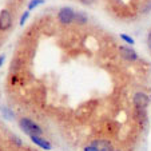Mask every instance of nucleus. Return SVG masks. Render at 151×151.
Listing matches in <instances>:
<instances>
[{"mask_svg": "<svg viewBox=\"0 0 151 151\" xmlns=\"http://www.w3.org/2000/svg\"><path fill=\"white\" fill-rule=\"evenodd\" d=\"M28 16H29V11H28V9H27V11L23 14V16L20 17V26H23V24L26 23V20L28 19Z\"/></svg>", "mask_w": 151, "mask_h": 151, "instance_id": "11", "label": "nucleus"}, {"mask_svg": "<svg viewBox=\"0 0 151 151\" xmlns=\"http://www.w3.org/2000/svg\"><path fill=\"white\" fill-rule=\"evenodd\" d=\"M87 20H88V17H87V15H86L84 12H82V11L75 12L74 22L76 24H86V23H87Z\"/></svg>", "mask_w": 151, "mask_h": 151, "instance_id": "8", "label": "nucleus"}, {"mask_svg": "<svg viewBox=\"0 0 151 151\" xmlns=\"http://www.w3.org/2000/svg\"><path fill=\"white\" fill-rule=\"evenodd\" d=\"M119 51H120V55H122V58H124L126 60H130V62H134V60L138 59V55L137 52L134 51L132 48H130V47H119Z\"/></svg>", "mask_w": 151, "mask_h": 151, "instance_id": "5", "label": "nucleus"}, {"mask_svg": "<svg viewBox=\"0 0 151 151\" xmlns=\"http://www.w3.org/2000/svg\"><path fill=\"white\" fill-rule=\"evenodd\" d=\"M150 48H151V43H150Z\"/></svg>", "mask_w": 151, "mask_h": 151, "instance_id": "16", "label": "nucleus"}, {"mask_svg": "<svg viewBox=\"0 0 151 151\" xmlns=\"http://www.w3.org/2000/svg\"><path fill=\"white\" fill-rule=\"evenodd\" d=\"M44 3V0H31L28 4V11H31V9H34L35 7H37L39 4H43Z\"/></svg>", "mask_w": 151, "mask_h": 151, "instance_id": "9", "label": "nucleus"}, {"mask_svg": "<svg viewBox=\"0 0 151 151\" xmlns=\"http://www.w3.org/2000/svg\"><path fill=\"white\" fill-rule=\"evenodd\" d=\"M120 37H122V39L124 40L127 44H134V43H135L134 39H132L131 36H128V35H126V34H122V35H120Z\"/></svg>", "mask_w": 151, "mask_h": 151, "instance_id": "10", "label": "nucleus"}, {"mask_svg": "<svg viewBox=\"0 0 151 151\" xmlns=\"http://www.w3.org/2000/svg\"><path fill=\"white\" fill-rule=\"evenodd\" d=\"M80 1H82L83 4H91L94 0H80Z\"/></svg>", "mask_w": 151, "mask_h": 151, "instance_id": "13", "label": "nucleus"}, {"mask_svg": "<svg viewBox=\"0 0 151 151\" xmlns=\"http://www.w3.org/2000/svg\"><path fill=\"white\" fill-rule=\"evenodd\" d=\"M4 59H6V56H4V55H1V56H0V66H1V64H3Z\"/></svg>", "mask_w": 151, "mask_h": 151, "instance_id": "14", "label": "nucleus"}, {"mask_svg": "<svg viewBox=\"0 0 151 151\" xmlns=\"http://www.w3.org/2000/svg\"><path fill=\"white\" fill-rule=\"evenodd\" d=\"M19 124H20V127L23 128V131L26 132V134H28L29 137H31V135H42V132H43L42 128H40L34 120L28 119V118H22V119L19 120Z\"/></svg>", "mask_w": 151, "mask_h": 151, "instance_id": "1", "label": "nucleus"}, {"mask_svg": "<svg viewBox=\"0 0 151 151\" xmlns=\"http://www.w3.org/2000/svg\"><path fill=\"white\" fill-rule=\"evenodd\" d=\"M31 139H32V142H34L35 145H37L39 147L44 148V150H51V147H52L51 143H50L48 140L40 138V135H31Z\"/></svg>", "mask_w": 151, "mask_h": 151, "instance_id": "7", "label": "nucleus"}, {"mask_svg": "<svg viewBox=\"0 0 151 151\" xmlns=\"http://www.w3.org/2000/svg\"><path fill=\"white\" fill-rule=\"evenodd\" d=\"M84 151H98V150H96V147H94L92 145H90V146H86Z\"/></svg>", "mask_w": 151, "mask_h": 151, "instance_id": "12", "label": "nucleus"}, {"mask_svg": "<svg viewBox=\"0 0 151 151\" xmlns=\"http://www.w3.org/2000/svg\"><path fill=\"white\" fill-rule=\"evenodd\" d=\"M74 15H75V11L72 8L63 7L58 12V20H59V23L63 24V26H68V24H71L74 22Z\"/></svg>", "mask_w": 151, "mask_h": 151, "instance_id": "2", "label": "nucleus"}, {"mask_svg": "<svg viewBox=\"0 0 151 151\" xmlns=\"http://www.w3.org/2000/svg\"><path fill=\"white\" fill-rule=\"evenodd\" d=\"M132 100H134L135 107L139 110H145L148 106V103H150V98L145 92H137L134 95V98H132Z\"/></svg>", "mask_w": 151, "mask_h": 151, "instance_id": "3", "label": "nucleus"}, {"mask_svg": "<svg viewBox=\"0 0 151 151\" xmlns=\"http://www.w3.org/2000/svg\"><path fill=\"white\" fill-rule=\"evenodd\" d=\"M12 26V16L8 9L0 12V31H7Z\"/></svg>", "mask_w": 151, "mask_h": 151, "instance_id": "4", "label": "nucleus"}, {"mask_svg": "<svg viewBox=\"0 0 151 151\" xmlns=\"http://www.w3.org/2000/svg\"><path fill=\"white\" fill-rule=\"evenodd\" d=\"M91 145L94 146V147H96L98 151H112V145L110 140L99 139V140H94Z\"/></svg>", "mask_w": 151, "mask_h": 151, "instance_id": "6", "label": "nucleus"}, {"mask_svg": "<svg viewBox=\"0 0 151 151\" xmlns=\"http://www.w3.org/2000/svg\"><path fill=\"white\" fill-rule=\"evenodd\" d=\"M148 39H150V43H151V32H150V35H148Z\"/></svg>", "mask_w": 151, "mask_h": 151, "instance_id": "15", "label": "nucleus"}]
</instances>
